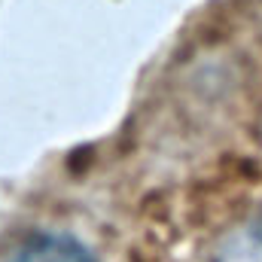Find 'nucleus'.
Returning a JSON list of instances; mask_svg holds the SVG:
<instances>
[{
	"label": "nucleus",
	"instance_id": "1",
	"mask_svg": "<svg viewBox=\"0 0 262 262\" xmlns=\"http://www.w3.org/2000/svg\"><path fill=\"white\" fill-rule=\"evenodd\" d=\"M3 262H98L95 253L73 235L55 229H34L21 235Z\"/></svg>",
	"mask_w": 262,
	"mask_h": 262
},
{
	"label": "nucleus",
	"instance_id": "2",
	"mask_svg": "<svg viewBox=\"0 0 262 262\" xmlns=\"http://www.w3.org/2000/svg\"><path fill=\"white\" fill-rule=\"evenodd\" d=\"M229 262H262V216L238 232L229 247Z\"/></svg>",
	"mask_w": 262,
	"mask_h": 262
}]
</instances>
